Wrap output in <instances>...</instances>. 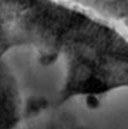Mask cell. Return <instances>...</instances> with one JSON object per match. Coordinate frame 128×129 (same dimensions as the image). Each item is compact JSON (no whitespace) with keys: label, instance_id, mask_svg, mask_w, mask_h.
Returning a JSON list of instances; mask_svg holds the SVG:
<instances>
[{"label":"cell","instance_id":"obj_1","mask_svg":"<svg viewBox=\"0 0 128 129\" xmlns=\"http://www.w3.org/2000/svg\"><path fill=\"white\" fill-rule=\"evenodd\" d=\"M25 48L64 68L62 99L128 88V36L64 0H0V55Z\"/></svg>","mask_w":128,"mask_h":129},{"label":"cell","instance_id":"obj_2","mask_svg":"<svg viewBox=\"0 0 128 129\" xmlns=\"http://www.w3.org/2000/svg\"><path fill=\"white\" fill-rule=\"evenodd\" d=\"M114 23L128 34V0H64Z\"/></svg>","mask_w":128,"mask_h":129}]
</instances>
